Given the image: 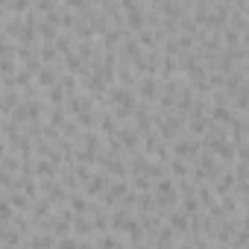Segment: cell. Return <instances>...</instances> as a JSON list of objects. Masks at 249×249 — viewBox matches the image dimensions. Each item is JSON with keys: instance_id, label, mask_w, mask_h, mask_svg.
Listing matches in <instances>:
<instances>
[{"instance_id": "6da1fadb", "label": "cell", "mask_w": 249, "mask_h": 249, "mask_svg": "<svg viewBox=\"0 0 249 249\" xmlns=\"http://www.w3.org/2000/svg\"><path fill=\"white\" fill-rule=\"evenodd\" d=\"M135 91H138V100L141 103H159V97H161V79L159 76H144V79H138V85H135Z\"/></svg>"}, {"instance_id": "7a4b0ae2", "label": "cell", "mask_w": 249, "mask_h": 249, "mask_svg": "<svg viewBox=\"0 0 249 249\" xmlns=\"http://www.w3.org/2000/svg\"><path fill=\"white\" fill-rule=\"evenodd\" d=\"M108 185H111V179H108V176H106L103 170H97V173H94V176H91V179H88V182L82 185V194H85L88 199H94V196L100 199V196H103V194L108 191Z\"/></svg>"}, {"instance_id": "3957f363", "label": "cell", "mask_w": 249, "mask_h": 249, "mask_svg": "<svg viewBox=\"0 0 249 249\" xmlns=\"http://www.w3.org/2000/svg\"><path fill=\"white\" fill-rule=\"evenodd\" d=\"M164 223H167L176 234H188V231H191V217H188L182 208H173V211L167 214V220H164Z\"/></svg>"}, {"instance_id": "277c9868", "label": "cell", "mask_w": 249, "mask_h": 249, "mask_svg": "<svg viewBox=\"0 0 249 249\" xmlns=\"http://www.w3.org/2000/svg\"><path fill=\"white\" fill-rule=\"evenodd\" d=\"M191 170H194V164H191V161H185V159H176V156H173V159L167 161V173H170L176 182L191 179Z\"/></svg>"}, {"instance_id": "5b68a950", "label": "cell", "mask_w": 249, "mask_h": 249, "mask_svg": "<svg viewBox=\"0 0 249 249\" xmlns=\"http://www.w3.org/2000/svg\"><path fill=\"white\" fill-rule=\"evenodd\" d=\"M56 249H79V240H76L73 234H71V237H59Z\"/></svg>"}, {"instance_id": "8992f818", "label": "cell", "mask_w": 249, "mask_h": 249, "mask_svg": "<svg viewBox=\"0 0 249 249\" xmlns=\"http://www.w3.org/2000/svg\"><path fill=\"white\" fill-rule=\"evenodd\" d=\"M229 249H246V246H229Z\"/></svg>"}]
</instances>
